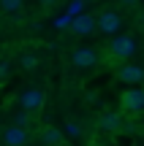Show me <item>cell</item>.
Returning a JSON list of instances; mask_svg holds the SVG:
<instances>
[{
    "mask_svg": "<svg viewBox=\"0 0 144 146\" xmlns=\"http://www.w3.org/2000/svg\"><path fill=\"white\" fill-rule=\"evenodd\" d=\"M22 5H25V0H0V8H3V11H8V14L19 11Z\"/></svg>",
    "mask_w": 144,
    "mask_h": 146,
    "instance_id": "7c38bea8",
    "label": "cell"
},
{
    "mask_svg": "<svg viewBox=\"0 0 144 146\" xmlns=\"http://www.w3.org/2000/svg\"><path fill=\"white\" fill-rule=\"evenodd\" d=\"M27 138H30V133L25 127H16V125L3 127V133H0V143L3 146H25Z\"/></svg>",
    "mask_w": 144,
    "mask_h": 146,
    "instance_id": "3957f363",
    "label": "cell"
},
{
    "mask_svg": "<svg viewBox=\"0 0 144 146\" xmlns=\"http://www.w3.org/2000/svg\"><path fill=\"white\" fill-rule=\"evenodd\" d=\"M117 78L125 84H139V81H144V68H139V65H123L117 70Z\"/></svg>",
    "mask_w": 144,
    "mask_h": 146,
    "instance_id": "ba28073f",
    "label": "cell"
},
{
    "mask_svg": "<svg viewBox=\"0 0 144 146\" xmlns=\"http://www.w3.org/2000/svg\"><path fill=\"white\" fill-rule=\"evenodd\" d=\"M11 73V62H5V60H0V78H5Z\"/></svg>",
    "mask_w": 144,
    "mask_h": 146,
    "instance_id": "e0dca14e",
    "label": "cell"
},
{
    "mask_svg": "<svg viewBox=\"0 0 144 146\" xmlns=\"http://www.w3.org/2000/svg\"><path fill=\"white\" fill-rule=\"evenodd\" d=\"M84 3H87V0H74V3L68 5V16H71V19L82 14V8H84Z\"/></svg>",
    "mask_w": 144,
    "mask_h": 146,
    "instance_id": "9a60e30c",
    "label": "cell"
},
{
    "mask_svg": "<svg viewBox=\"0 0 144 146\" xmlns=\"http://www.w3.org/2000/svg\"><path fill=\"white\" fill-rule=\"evenodd\" d=\"M139 22H141V25H144V14H139Z\"/></svg>",
    "mask_w": 144,
    "mask_h": 146,
    "instance_id": "ffe728a7",
    "label": "cell"
},
{
    "mask_svg": "<svg viewBox=\"0 0 144 146\" xmlns=\"http://www.w3.org/2000/svg\"><path fill=\"white\" fill-rule=\"evenodd\" d=\"M123 108L128 114H141L144 111V89H125L123 92Z\"/></svg>",
    "mask_w": 144,
    "mask_h": 146,
    "instance_id": "277c9868",
    "label": "cell"
},
{
    "mask_svg": "<svg viewBox=\"0 0 144 146\" xmlns=\"http://www.w3.org/2000/svg\"><path fill=\"white\" fill-rule=\"evenodd\" d=\"M71 30H74L76 35H90V33L95 30V16H90V14H79V16H74V22H71Z\"/></svg>",
    "mask_w": 144,
    "mask_h": 146,
    "instance_id": "52a82bcc",
    "label": "cell"
},
{
    "mask_svg": "<svg viewBox=\"0 0 144 146\" xmlns=\"http://www.w3.org/2000/svg\"><path fill=\"white\" fill-rule=\"evenodd\" d=\"M14 125H16V127H25V130H27V127L33 125V116H30V114H25V111H16Z\"/></svg>",
    "mask_w": 144,
    "mask_h": 146,
    "instance_id": "8fae6325",
    "label": "cell"
},
{
    "mask_svg": "<svg viewBox=\"0 0 144 146\" xmlns=\"http://www.w3.org/2000/svg\"><path fill=\"white\" fill-rule=\"evenodd\" d=\"M19 65H22V68H25V70H33V68H35V65H38V57H35V54H22Z\"/></svg>",
    "mask_w": 144,
    "mask_h": 146,
    "instance_id": "5bb4252c",
    "label": "cell"
},
{
    "mask_svg": "<svg viewBox=\"0 0 144 146\" xmlns=\"http://www.w3.org/2000/svg\"><path fill=\"white\" fill-rule=\"evenodd\" d=\"M44 92L41 89H35V87H30V89H22L19 95H16V103H19V111H25V114H35V111H41V106H44Z\"/></svg>",
    "mask_w": 144,
    "mask_h": 146,
    "instance_id": "6da1fadb",
    "label": "cell"
},
{
    "mask_svg": "<svg viewBox=\"0 0 144 146\" xmlns=\"http://www.w3.org/2000/svg\"><path fill=\"white\" fill-rule=\"evenodd\" d=\"M95 30H101L103 35L117 33V30H120V16L114 14V11H103V14L95 19Z\"/></svg>",
    "mask_w": 144,
    "mask_h": 146,
    "instance_id": "5b68a950",
    "label": "cell"
},
{
    "mask_svg": "<svg viewBox=\"0 0 144 146\" xmlns=\"http://www.w3.org/2000/svg\"><path fill=\"white\" fill-rule=\"evenodd\" d=\"M38 3H41V5H44V8H54V5H57V3H60V0H38Z\"/></svg>",
    "mask_w": 144,
    "mask_h": 146,
    "instance_id": "ac0fdd59",
    "label": "cell"
},
{
    "mask_svg": "<svg viewBox=\"0 0 144 146\" xmlns=\"http://www.w3.org/2000/svg\"><path fill=\"white\" fill-rule=\"evenodd\" d=\"M41 143L44 146L63 143V130H57V127H44V130H41Z\"/></svg>",
    "mask_w": 144,
    "mask_h": 146,
    "instance_id": "30bf717a",
    "label": "cell"
},
{
    "mask_svg": "<svg viewBox=\"0 0 144 146\" xmlns=\"http://www.w3.org/2000/svg\"><path fill=\"white\" fill-rule=\"evenodd\" d=\"M57 146H65V143H57Z\"/></svg>",
    "mask_w": 144,
    "mask_h": 146,
    "instance_id": "44dd1931",
    "label": "cell"
},
{
    "mask_svg": "<svg viewBox=\"0 0 144 146\" xmlns=\"http://www.w3.org/2000/svg\"><path fill=\"white\" fill-rule=\"evenodd\" d=\"M101 127L106 133H117L120 127H123V119H120V114H114V111H106V114L101 116Z\"/></svg>",
    "mask_w": 144,
    "mask_h": 146,
    "instance_id": "9c48e42d",
    "label": "cell"
},
{
    "mask_svg": "<svg viewBox=\"0 0 144 146\" xmlns=\"http://www.w3.org/2000/svg\"><path fill=\"white\" fill-rule=\"evenodd\" d=\"M63 135L79 138V135H82V125H79V122H68V125H65V130H63Z\"/></svg>",
    "mask_w": 144,
    "mask_h": 146,
    "instance_id": "4fadbf2b",
    "label": "cell"
},
{
    "mask_svg": "<svg viewBox=\"0 0 144 146\" xmlns=\"http://www.w3.org/2000/svg\"><path fill=\"white\" fill-rule=\"evenodd\" d=\"M123 3H125V5H133V0H123Z\"/></svg>",
    "mask_w": 144,
    "mask_h": 146,
    "instance_id": "d6986e66",
    "label": "cell"
},
{
    "mask_svg": "<svg viewBox=\"0 0 144 146\" xmlns=\"http://www.w3.org/2000/svg\"><path fill=\"white\" fill-rule=\"evenodd\" d=\"M71 22H74V19H71V16H68V14H65V16H60V19H57V22H54V25H57V27H60V30H65V27H71Z\"/></svg>",
    "mask_w": 144,
    "mask_h": 146,
    "instance_id": "2e32d148",
    "label": "cell"
},
{
    "mask_svg": "<svg viewBox=\"0 0 144 146\" xmlns=\"http://www.w3.org/2000/svg\"><path fill=\"white\" fill-rule=\"evenodd\" d=\"M71 62H74V68H92V65L98 62V54H95V49L82 46V49H76V52H74Z\"/></svg>",
    "mask_w": 144,
    "mask_h": 146,
    "instance_id": "8992f818",
    "label": "cell"
},
{
    "mask_svg": "<svg viewBox=\"0 0 144 146\" xmlns=\"http://www.w3.org/2000/svg\"><path fill=\"white\" fill-rule=\"evenodd\" d=\"M133 52H136V41L131 35H117L109 43V54L114 60H128V57H133Z\"/></svg>",
    "mask_w": 144,
    "mask_h": 146,
    "instance_id": "7a4b0ae2",
    "label": "cell"
}]
</instances>
